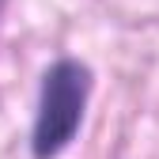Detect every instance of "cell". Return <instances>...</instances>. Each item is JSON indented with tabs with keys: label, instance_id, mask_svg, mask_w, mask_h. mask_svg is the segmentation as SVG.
<instances>
[{
	"label": "cell",
	"instance_id": "cell-1",
	"mask_svg": "<svg viewBox=\"0 0 159 159\" xmlns=\"http://www.w3.org/2000/svg\"><path fill=\"white\" fill-rule=\"evenodd\" d=\"M95 87V76L76 57H57L42 72L38 84V106L30 125V155L34 159H57L76 140L87 114V98Z\"/></svg>",
	"mask_w": 159,
	"mask_h": 159
}]
</instances>
